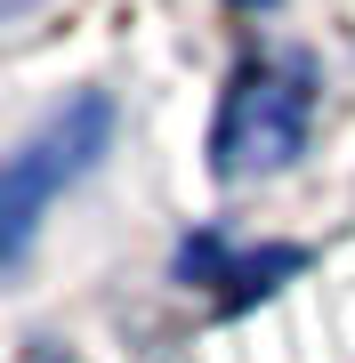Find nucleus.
I'll return each instance as SVG.
<instances>
[{
    "instance_id": "obj_1",
    "label": "nucleus",
    "mask_w": 355,
    "mask_h": 363,
    "mask_svg": "<svg viewBox=\"0 0 355 363\" xmlns=\"http://www.w3.org/2000/svg\"><path fill=\"white\" fill-rule=\"evenodd\" d=\"M307 121H315V65L307 57H250L210 121V169L226 186L275 178L307 145Z\"/></svg>"
},
{
    "instance_id": "obj_2",
    "label": "nucleus",
    "mask_w": 355,
    "mask_h": 363,
    "mask_svg": "<svg viewBox=\"0 0 355 363\" xmlns=\"http://www.w3.org/2000/svg\"><path fill=\"white\" fill-rule=\"evenodd\" d=\"M106 138H113V105L89 89V97L57 105V113L9 154V210H0V218H9V259H25V250H33L40 210H49V202L81 178V169L106 154Z\"/></svg>"
}]
</instances>
